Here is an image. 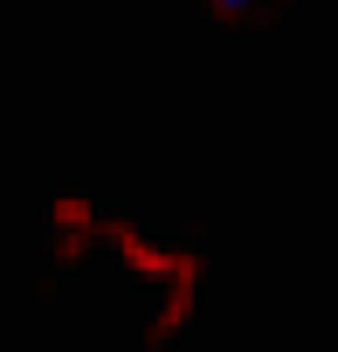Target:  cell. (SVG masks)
I'll return each instance as SVG.
<instances>
[{
    "label": "cell",
    "mask_w": 338,
    "mask_h": 352,
    "mask_svg": "<svg viewBox=\"0 0 338 352\" xmlns=\"http://www.w3.org/2000/svg\"><path fill=\"white\" fill-rule=\"evenodd\" d=\"M221 8H242V0H221Z\"/></svg>",
    "instance_id": "obj_1"
}]
</instances>
